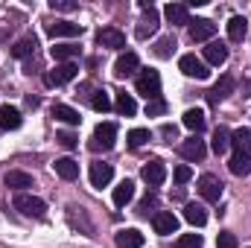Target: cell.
I'll return each mask as SVG.
<instances>
[{"instance_id":"7","label":"cell","mask_w":251,"mask_h":248,"mask_svg":"<svg viewBox=\"0 0 251 248\" xmlns=\"http://www.w3.org/2000/svg\"><path fill=\"white\" fill-rule=\"evenodd\" d=\"M152 228H155V234L170 237V234L178 231V216H176L173 210H158V213L152 216Z\"/></svg>"},{"instance_id":"14","label":"cell","mask_w":251,"mask_h":248,"mask_svg":"<svg viewBox=\"0 0 251 248\" xmlns=\"http://www.w3.org/2000/svg\"><path fill=\"white\" fill-rule=\"evenodd\" d=\"M231 94H234V79H231V76H222V79H219V82H216V85H213V88L207 91V99H210V102L216 105V102L228 99Z\"/></svg>"},{"instance_id":"2","label":"cell","mask_w":251,"mask_h":248,"mask_svg":"<svg viewBox=\"0 0 251 248\" xmlns=\"http://www.w3.org/2000/svg\"><path fill=\"white\" fill-rule=\"evenodd\" d=\"M15 210H21V213L29 216V219H44V216H47L44 198L29 196V193H18V196H15Z\"/></svg>"},{"instance_id":"25","label":"cell","mask_w":251,"mask_h":248,"mask_svg":"<svg viewBox=\"0 0 251 248\" xmlns=\"http://www.w3.org/2000/svg\"><path fill=\"white\" fill-rule=\"evenodd\" d=\"M131 198H134V181L126 178V181H120V184L114 187V204L117 207H126Z\"/></svg>"},{"instance_id":"40","label":"cell","mask_w":251,"mask_h":248,"mask_svg":"<svg viewBox=\"0 0 251 248\" xmlns=\"http://www.w3.org/2000/svg\"><path fill=\"white\" fill-rule=\"evenodd\" d=\"M56 140L62 143L64 149H76V143H79V137H76L73 131H59V134H56Z\"/></svg>"},{"instance_id":"35","label":"cell","mask_w":251,"mask_h":248,"mask_svg":"<svg viewBox=\"0 0 251 248\" xmlns=\"http://www.w3.org/2000/svg\"><path fill=\"white\" fill-rule=\"evenodd\" d=\"M91 108H94V111H100V114H105V111L111 108L108 94H105V91H94V97H91Z\"/></svg>"},{"instance_id":"32","label":"cell","mask_w":251,"mask_h":248,"mask_svg":"<svg viewBox=\"0 0 251 248\" xmlns=\"http://www.w3.org/2000/svg\"><path fill=\"white\" fill-rule=\"evenodd\" d=\"M184 219H187L193 228H201V225L207 222V213H204L201 204H187V207H184Z\"/></svg>"},{"instance_id":"39","label":"cell","mask_w":251,"mask_h":248,"mask_svg":"<svg viewBox=\"0 0 251 248\" xmlns=\"http://www.w3.org/2000/svg\"><path fill=\"white\" fill-rule=\"evenodd\" d=\"M216 248H240V243H237V237H234V234L222 231V234L216 237Z\"/></svg>"},{"instance_id":"26","label":"cell","mask_w":251,"mask_h":248,"mask_svg":"<svg viewBox=\"0 0 251 248\" xmlns=\"http://www.w3.org/2000/svg\"><path fill=\"white\" fill-rule=\"evenodd\" d=\"M53 117L56 120H62V123H67V125H79L82 123V117H79V111L76 108H70V105H53Z\"/></svg>"},{"instance_id":"34","label":"cell","mask_w":251,"mask_h":248,"mask_svg":"<svg viewBox=\"0 0 251 248\" xmlns=\"http://www.w3.org/2000/svg\"><path fill=\"white\" fill-rule=\"evenodd\" d=\"M114 105H117V111H120L123 117H131V114L137 111V102H134L131 94H117V102H114Z\"/></svg>"},{"instance_id":"41","label":"cell","mask_w":251,"mask_h":248,"mask_svg":"<svg viewBox=\"0 0 251 248\" xmlns=\"http://www.w3.org/2000/svg\"><path fill=\"white\" fill-rule=\"evenodd\" d=\"M76 6H79L76 0H50V9L53 12H73Z\"/></svg>"},{"instance_id":"19","label":"cell","mask_w":251,"mask_h":248,"mask_svg":"<svg viewBox=\"0 0 251 248\" xmlns=\"http://www.w3.org/2000/svg\"><path fill=\"white\" fill-rule=\"evenodd\" d=\"M111 178H114V170H111V164H102V161L91 164V184H94V187H105Z\"/></svg>"},{"instance_id":"43","label":"cell","mask_w":251,"mask_h":248,"mask_svg":"<svg viewBox=\"0 0 251 248\" xmlns=\"http://www.w3.org/2000/svg\"><path fill=\"white\" fill-rule=\"evenodd\" d=\"M149 207H155V196H146L140 201V213H149Z\"/></svg>"},{"instance_id":"4","label":"cell","mask_w":251,"mask_h":248,"mask_svg":"<svg viewBox=\"0 0 251 248\" xmlns=\"http://www.w3.org/2000/svg\"><path fill=\"white\" fill-rule=\"evenodd\" d=\"M76 73H79V67L73 62H64V64H56L47 76H44V82L50 85V88H59V85H67V82H73L76 79Z\"/></svg>"},{"instance_id":"17","label":"cell","mask_w":251,"mask_h":248,"mask_svg":"<svg viewBox=\"0 0 251 248\" xmlns=\"http://www.w3.org/2000/svg\"><path fill=\"white\" fill-rule=\"evenodd\" d=\"M228 62V47L222 44V41H210L207 47H204V64H225Z\"/></svg>"},{"instance_id":"44","label":"cell","mask_w":251,"mask_h":248,"mask_svg":"<svg viewBox=\"0 0 251 248\" xmlns=\"http://www.w3.org/2000/svg\"><path fill=\"white\" fill-rule=\"evenodd\" d=\"M161 134H164V137H173V140H176V125H164V128H161Z\"/></svg>"},{"instance_id":"22","label":"cell","mask_w":251,"mask_h":248,"mask_svg":"<svg viewBox=\"0 0 251 248\" xmlns=\"http://www.w3.org/2000/svg\"><path fill=\"white\" fill-rule=\"evenodd\" d=\"M228 170H231L234 175H251V155L234 152V158L228 161Z\"/></svg>"},{"instance_id":"10","label":"cell","mask_w":251,"mask_h":248,"mask_svg":"<svg viewBox=\"0 0 251 248\" xmlns=\"http://www.w3.org/2000/svg\"><path fill=\"white\" fill-rule=\"evenodd\" d=\"M97 44H100V47H108V50H123L126 35L120 29H114V26H105V29L97 32Z\"/></svg>"},{"instance_id":"28","label":"cell","mask_w":251,"mask_h":248,"mask_svg":"<svg viewBox=\"0 0 251 248\" xmlns=\"http://www.w3.org/2000/svg\"><path fill=\"white\" fill-rule=\"evenodd\" d=\"M50 56H53V59H56L59 64L73 62V59L79 56V47H76V44H56V47L50 50Z\"/></svg>"},{"instance_id":"12","label":"cell","mask_w":251,"mask_h":248,"mask_svg":"<svg viewBox=\"0 0 251 248\" xmlns=\"http://www.w3.org/2000/svg\"><path fill=\"white\" fill-rule=\"evenodd\" d=\"M47 35L50 38H73V35H82V24H70V21L47 24Z\"/></svg>"},{"instance_id":"27","label":"cell","mask_w":251,"mask_h":248,"mask_svg":"<svg viewBox=\"0 0 251 248\" xmlns=\"http://www.w3.org/2000/svg\"><path fill=\"white\" fill-rule=\"evenodd\" d=\"M210 146H213V152H216V155H225V152H228V146H231V131H228L225 125H219V128L213 131Z\"/></svg>"},{"instance_id":"13","label":"cell","mask_w":251,"mask_h":248,"mask_svg":"<svg viewBox=\"0 0 251 248\" xmlns=\"http://www.w3.org/2000/svg\"><path fill=\"white\" fill-rule=\"evenodd\" d=\"M137 67H140V59L134 56V53H123L117 64H114V76L117 79H128V76H134L137 73Z\"/></svg>"},{"instance_id":"38","label":"cell","mask_w":251,"mask_h":248,"mask_svg":"<svg viewBox=\"0 0 251 248\" xmlns=\"http://www.w3.org/2000/svg\"><path fill=\"white\" fill-rule=\"evenodd\" d=\"M167 111V102L164 99H149L146 102V117H161Z\"/></svg>"},{"instance_id":"15","label":"cell","mask_w":251,"mask_h":248,"mask_svg":"<svg viewBox=\"0 0 251 248\" xmlns=\"http://www.w3.org/2000/svg\"><path fill=\"white\" fill-rule=\"evenodd\" d=\"M178 152H181L187 161H204V155H207L204 140H199V137H190V140H184V143L178 146Z\"/></svg>"},{"instance_id":"20","label":"cell","mask_w":251,"mask_h":248,"mask_svg":"<svg viewBox=\"0 0 251 248\" xmlns=\"http://www.w3.org/2000/svg\"><path fill=\"white\" fill-rule=\"evenodd\" d=\"M246 35H249V21H246L243 15H234V18L228 21V38H231L234 44H240V41H246Z\"/></svg>"},{"instance_id":"24","label":"cell","mask_w":251,"mask_h":248,"mask_svg":"<svg viewBox=\"0 0 251 248\" xmlns=\"http://www.w3.org/2000/svg\"><path fill=\"white\" fill-rule=\"evenodd\" d=\"M231 146H237V152H251V128L249 125H243V128H237V131H231Z\"/></svg>"},{"instance_id":"16","label":"cell","mask_w":251,"mask_h":248,"mask_svg":"<svg viewBox=\"0 0 251 248\" xmlns=\"http://www.w3.org/2000/svg\"><path fill=\"white\" fill-rule=\"evenodd\" d=\"M114 243H117V248H143V234L137 228H123V231H117Z\"/></svg>"},{"instance_id":"11","label":"cell","mask_w":251,"mask_h":248,"mask_svg":"<svg viewBox=\"0 0 251 248\" xmlns=\"http://www.w3.org/2000/svg\"><path fill=\"white\" fill-rule=\"evenodd\" d=\"M213 35H216V24L213 21H207V18L190 21V38L193 41H210Z\"/></svg>"},{"instance_id":"6","label":"cell","mask_w":251,"mask_h":248,"mask_svg":"<svg viewBox=\"0 0 251 248\" xmlns=\"http://www.w3.org/2000/svg\"><path fill=\"white\" fill-rule=\"evenodd\" d=\"M222 190H225V184H222L216 175H210V173H204V175L199 178V196H201L204 201H219V198H222Z\"/></svg>"},{"instance_id":"36","label":"cell","mask_w":251,"mask_h":248,"mask_svg":"<svg viewBox=\"0 0 251 248\" xmlns=\"http://www.w3.org/2000/svg\"><path fill=\"white\" fill-rule=\"evenodd\" d=\"M201 246H204L201 234H181L176 240V248H201Z\"/></svg>"},{"instance_id":"30","label":"cell","mask_w":251,"mask_h":248,"mask_svg":"<svg viewBox=\"0 0 251 248\" xmlns=\"http://www.w3.org/2000/svg\"><path fill=\"white\" fill-rule=\"evenodd\" d=\"M181 123L187 125L190 131H196V134H199V131L204 128V111H201V108H187V111H184V120H181Z\"/></svg>"},{"instance_id":"31","label":"cell","mask_w":251,"mask_h":248,"mask_svg":"<svg viewBox=\"0 0 251 248\" xmlns=\"http://www.w3.org/2000/svg\"><path fill=\"white\" fill-rule=\"evenodd\" d=\"M164 15H167V21H170V24H190L187 6H184V3H170V6L164 9Z\"/></svg>"},{"instance_id":"3","label":"cell","mask_w":251,"mask_h":248,"mask_svg":"<svg viewBox=\"0 0 251 248\" xmlns=\"http://www.w3.org/2000/svg\"><path fill=\"white\" fill-rule=\"evenodd\" d=\"M114 137H117V125L114 123H100L94 128V137H91V149L94 152H108L114 146Z\"/></svg>"},{"instance_id":"9","label":"cell","mask_w":251,"mask_h":248,"mask_svg":"<svg viewBox=\"0 0 251 248\" xmlns=\"http://www.w3.org/2000/svg\"><path fill=\"white\" fill-rule=\"evenodd\" d=\"M140 175L149 187H161L167 181V167H164V161H149V164H143Z\"/></svg>"},{"instance_id":"37","label":"cell","mask_w":251,"mask_h":248,"mask_svg":"<svg viewBox=\"0 0 251 248\" xmlns=\"http://www.w3.org/2000/svg\"><path fill=\"white\" fill-rule=\"evenodd\" d=\"M146 140H149V131H146V128H131V131H128V146H131V149H140Z\"/></svg>"},{"instance_id":"8","label":"cell","mask_w":251,"mask_h":248,"mask_svg":"<svg viewBox=\"0 0 251 248\" xmlns=\"http://www.w3.org/2000/svg\"><path fill=\"white\" fill-rule=\"evenodd\" d=\"M178 67H181V73H184V76H190V79H207V76H210L207 64L201 62V59H196L193 53L181 56V59H178Z\"/></svg>"},{"instance_id":"21","label":"cell","mask_w":251,"mask_h":248,"mask_svg":"<svg viewBox=\"0 0 251 248\" xmlns=\"http://www.w3.org/2000/svg\"><path fill=\"white\" fill-rule=\"evenodd\" d=\"M53 167H56V175H62L64 181H76L79 178V164L73 158H59Z\"/></svg>"},{"instance_id":"18","label":"cell","mask_w":251,"mask_h":248,"mask_svg":"<svg viewBox=\"0 0 251 248\" xmlns=\"http://www.w3.org/2000/svg\"><path fill=\"white\" fill-rule=\"evenodd\" d=\"M21 123H24V117L15 105H0V128L15 131V128H21Z\"/></svg>"},{"instance_id":"29","label":"cell","mask_w":251,"mask_h":248,"mask_svg":"<svg viewBox=\"0 0 251 248\" xmlns=\"http://www.w3.org/2000/svg\"><path fill=\"white\" fill-rule=\"evenodd\" d=\"M35 47H38V41H35L32 35H26V38H21V41L12 47V56H15V59H29V56L35 53Z\"/></svg>"},{"instance_id":"33","label":"cell","mask_w":251,"mask_h":248,"mask_svg":"<svg viewBox=\"0 0 251 248\" xmlns=\"http://www.w3.org/2000/svg\"><path fill=\"white\" fill-rule=\"evenodd\" d=\"M176 47H178L176 38H173V35H164V38H158V44H155V56H158V59H170V56L176 53Z\"/></svg>"},{"instance_id":"23","label":"cell","mask_w":251,"mask_h":248,"mask_svg":"<svg viewBox=\"0 0 251 248\" xmlns=\"http://www.w3.org/2000/svg\"><path fill=\"white\" fill-rule=\"evenodd\" d=\"M6 187L24 193L26 187H32V175H29V173H21V170H9V173H6Z\"/></svg>"},{"instance_id":"5","label":"cell","mask_w":251,"mask_h":248,"mask_svg":"<svg viewBox=\"0 0 251 248\" xmlns=\"http://www.w3.org/2000/svg\"><path fill=\"white\" fill-rule=\"evenodd\" d=\"M140 9H143V21L137 24V38H149L158 29V9L146 0H140Z\"/></svg>"},{"instance_id":"42","label":"cell","mask_w":251,"mask_h":248,"mask_svg":"<svg viewBox=\"0 0 251 248\" xmlns=\"http://www.w3.org/2000/svg\"><path fill=\"white\" fill-rule=\"evenodd\" d=\"M190 178H193V170H190V167H184V164L176 167V181H178V184H187Z\"/></svg>"},{"instance_id":"1","label":"cell","mask_w":251,"mask_h":248,"mask_svg":"<svg viewBox=\"0 0 251 248\" xmlns=\"http://www.w3.org/2000/svg\"><path fill=\"white\" fill-rule=\"evenodd\" d=\"M134 88H137L140 97H146V102H149V99H161V76H158V70H149V67L140 70Z\"/></svg>"}]
</instances>
